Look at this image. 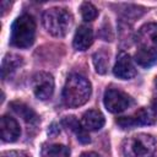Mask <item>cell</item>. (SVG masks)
<instances>
[{
    "label": "cell",
    "mask_w": 157,
    "mask_h": 157,
    "mask_svg": "<svg viewBox=\"0 0 157 157\" xmlns=\"http://www.w3.org/2000/svg\"><path fill=\"white\" fill-rule=\"evenodd\" d=\"M0 131H1V140L5 142H15L20 135H21V129L16 119L4 115L0 120Z\"/></svg>",
    "instance_id": "obj_10"
},
{
    "label": "cell",
    "mask_w": 157,
    "mask_h": 157,
    "mask_svg": "<svg viewBox=\"0 0 157 157\" xmlns=\"http://www.w3.org/2000/svg\"><path fill=\"white\" fill-rule=\"evenodd\" d=\"M113 74L114 76L121 80H130L136 75V67L129 54L126 53L119 54L113 69Z\"/></svg>",
    "instance_id": "obj_9"
},
{
    "label": "cell",
    "mask_w": 157,
    "mask_h": 157,
    "mask_svg": "<svg viewBox=\"0 0 157 157\" xmlns=\"http://www.w3.org/2000/svg\"><path fill=\"white\" fill-rule=\"evenodd\" d=\"M22 64V58L16 54H6L1 63V76L4 80H6L9 76H11Z\"/></svg>",
    "instance_id": "obj_14"
},
{
    "label": "cell",
    "mask_w": 157,
    "mask_h": 157,
    "mask_svg": "<svg viewBox=\"0 0 157 157\" xmlns=\"http://www.w3.org/2000/svg\"><path fill=\"white\" fill-rule=\"evenodd\" d=\"M43 26L54 37H64L72 26V15L63 7H52L43 13Z\"/></svg>",
    "instance_id": "obj_4"
},
{
    "label": "cell",
    "mask_w": 157,
    "mask_h": 157,
    "mask_svg": "<svg viewBox=\"0 0 157 157\" xmlns=\"http://www.w3.org/2000/svg\"><path fill=\"white\" fill-rule=\"evenodd\" d=\"M42 157H70V150L61 144L45 145L42 150Z\"/></svg>",
    "instance_id": "obj_16"
},
{
    "label": "cell",
    "mask_w": 157,
    "mask_h": 157,
    "mask_svg": "<svg viewBox=\"0 0 157 157\" xmlns=\"http://www.w3.org/2000/svg\"><path fill=\"white\" fill-rule=\"evenodd\" d=\"M93 64H94L96 71L98 74H105V71L108 69V64H109L107 54L104 52L94 53V55H93Z\"/></svg>",
    "instance_id": "obj_17"
},
{
    "label": "cell",
    "mask_w": 157,
    "mask_h": 157,
    "mask_svg": "<svg viewBox=\"0 0 157 157\" xmlns=\"http://www.w3.org/2000/svg\"><path fill=\"white\" fill-rule=\"evenodd\" d=\"M156 86H157V77H156Z\"/></svg>",
    "instance_id": "obj_21"
},
{
    "label": "cell",
    "mask_w": 157,
    "mask_h": 157,
    "mask_svg": "<svg viewBox=\"0 0 157 157\" xmlns=\"http://www.w3.org/2000/svg\"><path fill=\"white\" fill-rule=\"evenodd\" d=\"M135 61L144 67L157 61V23H146L137 31Z\"/></svg>",
    "instance_id": "obj_1"
},
{
    "label": "cell",
    "mask_w": 157,
    "mask_h": 157,
    "mask_svg": "<svg viewBox=\"0 0 157 157\" xmlns=\"http://www.w3.org/2000/svg\"><path fill=\"white\" fill-rule=\"evenodd\" d=\"M82 125L86 130L97 131L103 128L104 125V117L99 110L90 109L83 113L82 115Z\"/></svg>",
    "instance_id": "obj_13"
},
{
    "label": "cell",
    "mask_w": 157,
    "mask_h": 157,
    "mask_svg": "<svg viewBox=\"0 0 157 157\" xmlns=\"http://www.w3.org/2000/svg\"><path fill=\"white\" fill-rule=\"evenodd\" d=\"M10 107H11L12 110H13L17 115H20L26 123L36 124V123L38 121V117H37L36 112H34L31 107H28L27 104H25V103L17 101V102H11V103H10Z\"/></svg>",
    "instance_id": "obj_15"
},
{
    "label": "cell",
    "mask_w": 157,
    "mask_h": 157,
    "mask_svg": "<svg viewBox=\"0 0 157 157\" xmlns=\"http://www.w3.org/2000/svg\"><path fill=\"white\" fill-rule=\"evenodd\" d=\"M80 157H99V155H97L96 152H83Z\"/></svg>",
    "instance_id": "obj_20"
},
{
    "label": "cell",
    "mask_w": 157,
    "mask_h": 157,
    "mask_svg": "<svg viewBox=\"0 0 157 157\" xmlns=\"http://www.w3.org/2000/svg\"><path fill=\"white\" fill-rule=\"evenodd\" d=\"M61 123H63V125H64L67 130L72 131V132L76 135V139H77L81 144H90L91 139H90L88 134L86 132V129H85L83 125H81V123L76 119V117H74V115L65 117V118L61 120Z\"/></svg>",
    "instance_id": "obj_12"
},
{
    "label": "cell",
    "mask_w": 157,
    "mask_h": 157,
    "mask_svg": "<svg viewBox=\"0 0 157 157\" xmlns=\"http://www.w3.org/2000/svg\"><path fill=\"white\" fill-rule=\"evenodd\" d=\"M36 38V21L28 15L23 13L18 16L11 27L10 43L16 48H28L33 44Z\"/></svg>",
    "instance_id": "obj_3"
},
{
    "label": "cell",
    "mask_w": 157,
    "mask_h": 157,
    "mask_svg": "<svg viewBox=\"0 0 157 157\" xmlns=\"http://www.w3.org/2000/svg\"><path fill=\"white\" fill-rule=\"evenodd\" d=\"M156 121V113L151 108L142 107L130 117H121L117 119V124L121 129H131L139 125H152Z\"/></svg>",
    "instance_id": "obj_7"
},
{
    "label": "cell",
    "mask_w": 157,
    "mask_h": 157,
    "mask_svg": "<svg viewBox=\"0 0 157 157\" xmlns=\"http://www.w3.org/2000/svg\"><path fill=\"white\" fill-rule=\"evenodd\" d=\"M103 103L110 113H121L132 104V98L119 88H107L103 97Z\"/></svg>",
    "instance_id": "obj_6"
},
{
    "label": "cell",
    "mask_w": 157,
    "mask_h": 157,
    "mask_svg": "<svg viewBox=\"0 0 157 157\" xmlns=\"http://www.w3.org/2000/svg\"><path fill=\"white\" fill-rule=\"evenodd\" d=\"M92 87L90 81L78 74H72L65 81L63 88V101L66 107H81L90 99Z\"/></svg>",
    "instance_id": "obj_2"
},
{
    "label": "cell",
    "mask_w": 157,
    "mask_h": 157,
    "mask_svg": "<svg viewBox=\"0 0 157 157\" xmlns=\"http://www.w3.org/2000/svg\"><path fill=\"white\" fill-rule=\"evenodd\" d=\"M81 15H82V18L85 21L90 22V21H93L98 16V10L91 2H82V5H81Z\"/></svg>",
    "instance_id": "obj_18"
},
{
    "label": "cell",
    "mask_w": 157,
    "mask_h": 157,
    "mask_svg": "<svg viewBox=\"0 0 157 157\" xmlns=\"http://www.w3.org/2000/svg\"><path fill=\"white\" fill-rule=\"evenodd\" d=\"M156 151V140L147 134H136L123 145L124 157H152Z\"/></svg>",
    "instance_id": "obj_5"
},
{
    "label": "cell",
    "mask_w": 157,
    "mask_h": 157,
    "mask_svg": "<svg viewBox=\"0 0 157 157\" xmlns=\"http://www.w3.org/2000/svg\"><path fill=\"white\" fill-rule=\"evenodd\" d=\"M93 43V31L88 26H80L75 33L72 45L76 50L83 52L88 49Z\"/></svg>",
    "instance_id": "obj_11"
},
{
    "label": "cell",
    "mask_w": 157,
    "mask_h": 157,
    "mask_svg": "<svg viewBox=\"0 0 157 157\" xmlns=\"http://www.w3.org/2000/svg\"><path fill=\"white\" fill-rule=\"evenodd\" d=\"M1 157H29L23 151H6L1 155Z\"/></svg>",
    "instance_id": "obj_19"
},
{
    "label": "cell",
    "mask_w": 157,
    "mask_h": 157,
    "mask_svg": "<svg viewBox=\"0 0 157 157\" xmlns=\"http://www.w3.org/2000/svg\"><path fill=\"white\" fill-rule=\"evenodd\" d=\"M32 90L36 97L40 101H47L54 92V78L49 72H37L32 77Z\"/></svg>",
    "instance_id": "obj_8"
}]
</instances>
